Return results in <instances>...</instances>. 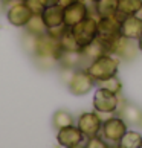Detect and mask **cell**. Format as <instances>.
Here are the masks:
<instances>
[{"label": "cell", "mask_w": 142, "mask_h": 148, "mask_svg": "<svg viewBox=\"0 0 142 148\" xmlns=\"http://www.w3.org/2000/svg\"><path fill=\"white\" fill-rule=\"evenodd\" d=\"M63 49L60 46V41L57 38H54L51 35H47V32L45 35L35 37V43L32 47V53L37 57L38 63L45 67H52L54 64H58V60L63 55Z\"/></svg>", "instance_id": "cell-1"}, {"label": "cell", "mask_w": 142, "mask_h": 148, "mask_svg": "<svg viewBox=\"0 0 142 148\" xmlns=\"http://www.w3.org/2000/svg\"><path fill=\"white\" fill-rule=\"evenodd\" d=\"M119 60L118 57L112 55V53H104V55L98 57L96 60H93L89 66H87V72L92 75L96 83L104 81L110 76L118 75L119 72Z\"/></svg>", "instance_id": "cell-2"}, {"label": "cell", "mask_w": 142, "mask_h": 148, "mask_svg": "<svg viewBox=\"0 0 142 148\" xmlns=\"http://www.w3.org/2000/svg\"><path fill=\"white\" fill-rule=\"evenodd\" d=\"M102 43L106 46L107 53H112V55L118 57L121 61H133V60L138 58L139 52H141L138 47V43H134V40L125 38L122 35H118V37L106 40Z\"/></svg>", "instance_id": "cell-3"}, {"label": "cell", "mask_w": 142, "mask_h": 148, "mask_svg": "<svg viewBox=\"0 0 142 148\" xmlns=\"http://www.w3.org/2000/svg\"><path fill=\"white\" fill-rule=\"evenodd\" d=\"M119 104H121V95H116L98 86L96 92L93 93V110L101 114H113L118 112Z\"/></svg>", "instance_id": "cell-4"}, {"label": "cell", "mask_w": 142, "mask_h": 148, "mask_svg": "<svg viewBox=\"0 0 142 148\" xmlns=\"http://www.w3.org/2000/svg\"><path fill=\"white\" fill-rule=\"evenodd\" d=\"M128 130V124L119 116V114L113 113L112 116L102 121V128H101V136L104 138L108 145H116L121 140V138L125 134V131Z\"/></svg>", "instance_id": "cell-5"}, {"label": "cell", "mask_w": 142, "mask_h": 148, "mask_svg": "<svg viewBox=\"0 0 142 148\" xmlns=\"http://www.w3.org/2000/svg\"><path fill=\"white\" fill-rule=\"evenodd\" d=\"M72 34L75 37V40L78 41V45L83 47L86 45H89L98 38V17L96 15H89L84 20H81L80 23H76L75 26L70 28Z\"/></svg>", "instance_id": "cell-6"}, {"label": "cell", "mask_w": 142, "mask_h": 148, "mask_svg": "<svg viewBox=\"0 0 142 148\" xmlns=\"http://www.w3.org/2000/svg\"><path fill=\"white\" fill-rule=\"evenodd\" d=\"M95 84H96V81L92 78V75L87 72V69L86 67H78V69L73 70L72 78H70V81L67 83V89L75 96H84V95L92 92Z\"/></svg>", "instance_id": "cell-7"}, {"label": "cell", "mask_w": 142, "mask_h": 148, "mask_svg": "<svg viewBox=\"0 0 142 148\" xmlns=\"http://www.w3.org/2000/svg\"><path fill=\"white\" fill-rule=\"evenodd\" d=\"M12 2V5L8 3L6 6V18L9 21V25L15 26V28H25L28 25V21L32 18V11L28 8L23 0H9Z\"/></svg>", "instance_id": "cell-8"}, {"label": "cell", "mask_w": 142, "mask_h": 148, "mask_svg": "<svg viewBox=\"0 0 142 148\" xmlns=\"http://www.w3.org/2000/svg\"><path fill=\"white\" fill-rule=\"evenodd\" d=\"M102 119L101 118V113H98L96 110L93 112H86V113H81L78 119H76V127H78L83 134L87 138H92V136H96V134H101V128H102Z\"/></svg>", "instance_id": "cell-9"}, {"label": "cell", "mask_w": 142, "mask_h": 148, "mask_svg": "<svg viewBox=\"0 0 142 148\" xmlns=\"http://www.w3.org/2000/svg\"><path fill=\"white\" fill-rule=\"evenodd\" d=\"M125 15L121 12L112 17H98V38L102 41L121 35V21Z\"/></svg>", "instance_id": "cell-10"}, {"label": "cell", "mask_w": 142, "mask_h": 148, "mask_svg": "<svg viewBox=\"0 0 142 148\" xmlns=\"http://www.w3.org/2000/svg\"><path fill=\"white\" fill-rule=\"evenodd\" d=\"M57 140L64 148H76L86 144V136L76 127V124H73L57 130Z\"/></svg>", "instance_id": "cell-11"}, {"label": "cell", "mask_w": 142, "mask_h": 148, "mask_svg": "<svg viewBox=\"0 0 142 148\" xmlns=\"http://www.w3.org/2000/svg\"><path fill=\"white\" fill-rule=\"evenodd\" d=\"M90 12V6L86 0H78L72 5L64 8V25L67 28H72L76 23H80L81 20H84L86 17H89Z\"/></svg>", "instance_id": "cell-12"}, {"label": "cell", "mask_w": 142, "mask_h": 148, "mask_svg": "<svg viewBox=\"0 0 142 148\" xmlns=\"http://www.w3.org/2000/svg\"><path fill=\"white\" fill-rule=\"evenodd\" d=\"M142 34V17L139 15H127L121 21V35L130 40H138Z\"/></svg>", "instance_id": "cell-13"}, {"label": "cell", "mask_w": 142, "mask_h": 148, "mask_svg": "<svg viewBox=\"0 0 142 148\" xmlns=\"http://www.w3.org/2000/svg\"><path fill=\"white\" fill-rule=\"evenodd\" d=\"M80 53H81V58H83V67H87L93 60H96L98 57L107 53V51H106L104 43H102L99 38H95L92 43H89V45L81 47Z\"/></svg>", "instance_id": "cell-14"}, {"label": "cell", "mask_w": 142, "mask_h": 148, "mask_svg": "<svg viewBox=\"0 0 142 148\" xmlns=\"http://www.w3.org/2000/svg\"><path fill=\"white\" fill-rule=\"evenodd\" d=\"M116 114H119L130 125H139L141 118H142V110L136 104H132V102H128V101H125L121 98V104H119Z\"/></svg>", "instance_id": "cell-15"}, {"label": "cell", "mask_w": 142, "mask_h": 148, "mask_svg": "<svg viewBox=\"0 0 142 148\" xmlns=\"http://www.w3.org/2000/svg\"><path fill=\"white\" fill-rule=\"evenodd\" d=\"M41 18L45 21L46 28H57V26L64 25V8L61 5H52L46 6L41 12Z\"/></svg>", "instance_id": "cell-16"}, {"label": "cell", "mask_w": 142, "mask_h": 148, "mask_svg": "<svg viewBox=\"0 0 142 148\" xmlns=\"http://www.w3.org/2000/svg\"><path fill=\"white\" fill-rule=\"evenodd\" d=\"M96 17H112L118 14V0H99L93 5Z\"/></svg>", "instance_id": "cell-17"}, {"label": "cell", "mask_w": 142, "mask_h": 148, "mask_svg": "<svg viewBox=\"0 0 142 148\" xmlns=\"http://www.w3.org/2000/svg\"><path fill=\"white\" fill-rule=\"evenodd\" d=\"M25 32L28 35H32V37H40V35H45L47 32V28L43 21L41 15H37L34 14L32 18L28 21V25L25 26Z\"/></svg>", "instance_id": "cell-18"}, {"label": "cell", "mask_w": 142, "mask_h": 148, "mask_svg": "<svg viewBox=\"0 0 142 148\" xmlns=\"http://www.w3.org/2000/svg\"><path fill=\"white\" fill-rule=\"evenodd\" d=\"M119 148H142V134L134 130H127L118 142Z\"/></svg>", "instance_id": "cell-19"}, {"label": "cell", "mask_w": 142, "mask_h": 148, "mask_svg": "<svg viewBox=\"0 0 142 148\" xmlns=\"http://www.w3.org/2000/svg\"><path fill=\"white\" fill-rule=\"evenodd\" d=\"M118 12L122 15H138L142 12V0H118Z\"/></svg>", "instance_id": "cell-20"}, {"label": "cell", "mask_w": 142, "mask_h": 148, "mask_svg": "<svg viewBox=\"0 0 142 148\" xmlns=\"http://www.w3.org/2000/svg\"><path fill=\"white\" fill-rule=\"evenodd\" d=\"M76 122L73 114L67 112V110H57L52 116V125L55 130H60L63 127H67V125H73Z\"/></svg>", "instance_id": "cell-21"}, {"label": "cell", "mask_w": 142, "mask_h": 148, "mask_svg": "<svg viewBox=\"0 0 142 148\" xmlns=\"http://www.w3.org/2000/svg\"><path fill=\"white\" fill-rule=\"evenodd\" d=\"M60 46L64 52H76V51H81V46L78 45V41L75 40V37L72 34L70 28H67L66 31L63 32V35L60 37Z\"/></svg>", "instance_id": "cell-22"}, {"label": "cell", "mask_w": 142, "mask_h": 148, "mask_svg": "<svg viewBox=\"0 0 142 148\" xmlns=\"http://www.w3.org/2000/svg\"><path fill=\"white\" fill-rule=\"evenodd\" d=\"M96 84L99 87H104V89L116 93V95H121L122 93V83H121V79L118 78V75L110 76V78H107L104 81H99V83H96Z\"/></svg>", "instance_id": "cell-23"}, {"label": "cell", "mask_w": 142, "mask_h": 148, "mask_svg": "<svg viewBox=\"0 0 142 148\" xmlns=\"http://www.w3.org/2000/svg\"><path fill=\"white\" fill-rule=\"evenodd\" d=\"M84 147H87V148H107L108 142L101 134H96V136H92V138H87Z\"/></svg>", "instance_id": "cell-24"}, {"label": "cell", "mask_w": 142, "mask_h": 148, "mask_svg": "<svg viewBox=\"0 0 142 148\" xmlns=\"http://www.w3.org/2000/svg\"><path fill=\"white\" fill-rule=\"evenodd\" d=\"M23 2L28 5V8L32 11V14H37V15H41V12L46 8L43 0H23Z\"/></svg>", "instance_id": "cell-25"}, {"label": "cell", "mask_w": 142, "mask_h": 148, "mask_svg": "<svg viewBox=\"0 0 142 148\" xmlns=\"http://www.w3.org/2000/svg\"><path fill=\"white\" fill-rule=\"evenodd\" d=\"M75 2H78V0H58V5H61L63 8H66V6H69V5L75 3Z\"/></svg>", "instance_id": "cell-26"}, {"label": "cell", "mask_w": 142, "mask_h": 148, "mask_svg": "<svg viewBox=\"0 0 142 148\" xmlns=\"http://www.w3.org/2000/svg\"><path fill=\"white\" fill-rule=\"evenodd\" d=\"M45 6H52V5H58V0H43Z\"/></svg>", "instance_id": "cell-27"}, {"label": "cell", "mask_w": 142, "mask_h": 148, "mask_svg": "<svg viewBox=\"0 0 142 148\" xmlns=\"http://www.w3.org/2000/svg\"><path fill=\"white\" fill-rule=\"evenodd\" d=\"M136 43H138V47H139V51L142 52V34H141V37L136 40Z\"/></svg>", "instance_id": "cell-28"}, {"label": "cell", "mask_w": 142, "mask_h": 148, "mask_svg": "<svg viewBox=\"0 0 142 148\" xmlns=\"http://www.w3.org/2000/svg\"><path fill=\"white\" fill-rule=\"evenodd\" d=\"M5 6H6V3H5L3 0H0V14H2L3 11H5Z\"/></svg>", "instance_id": "cell-29"}, {"label": "cell", "mask_w": 142, "mask_h": 148, "mask_svg": "<svg viewBox=\"0 0 142 148\" xmlns=\"http://www.w3.org/2000/svg\"><path fill=\"white\" fill-rule=\"evenodd\" d=\"M89 2H90V3H92V5H95V3H96V2H99V0H89Z\"/></svg>", "instance_id": "cell-30"}, {"label": "cell", "mask_w": 142, "mask_h": 148, "mask_svg": "<svg viewBox=\"0 0 142 148\" xmlns=\"http://www.w3.org/2000/svg\"><path fill=\"white\" fill-rule=\"evenodd\" d=\"M139 127H142V118H141V122H139Z\"/></svg>", "instance_id": "cell-31"}, {"label": "cell", "mask_w": 142, "mask_h": 148, "mask_svg": "<svg viewBox=\"0 0 142 148\" xmlns=\"http://www.w3.org/2000/svg\"><path fill=\"white\" fill-rule=\"evenodd\" d=\"M3 2H5V3H8V2H9V0H3Z\"/></svg>", "instance_id": "cell-32"}, {"label": "cell", "mask_w": 142, "mask_h": 148, "mask_svg": "<svg viewBox=\"0 0 142 148\" xmlns=\"http://www.w3.org/2000/svg\"><path fill=\"white\" fill-rule=\"evenodd\" d=\"M0 29H2V25H0Z\"/></svg>", "instance_id": "cell-33"}]
</instances>
